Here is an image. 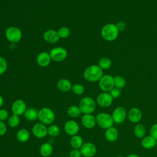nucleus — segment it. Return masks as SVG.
Returning a JSON list of instances; mask_svg holds the SVG:
<instances>
[{"instance_id": "f257e3e1", "label": "nucleus", "mask_w": 157, "mask_h": 157, "mask_svg": "<svg viewBox=\"0 0 157 157\" xmlns=\"http://www.w3.org/2000/svg\"><path fill=\"white\" fill-rule=\"evenodd\" d=\"M103 76L102 69L96 64H93L86 67L83 72L84 78L89 82H99Z\"/></svg>"}, {"instance_id": "f03ea898", "label": "nucleus", "mask_w": 157, "mask_h": 157, "mask_svg": "<svg viewBox=\"0 0 157 157\" xmlns=\"http://www.w3.org/2000/svg\"><path fill=\"white\" fill-rule=\"evenodd\" d=\"M119 31L116 25L108 23L103 26L101 31L102 37L107 41H113L115 40L118 36Z\"/></svg>"}, {"instance_id": "7ed1b4c3", "label": "nucleus", "mask_w": 157, "mask_h": 157, "mask_svg": "<svg viewBox=\"0 0 157 157\" xmlns=\"http://www.w3.org/2000/svg\"><path fill=\"white\" fill-rule=\"evenodd\" d=\"M38 120L45 125H50L55 120V114L50 108L44 107L38 110Z\"/></svg>"}, {"instance_id": "20e7f679", "label": "nucleus", "mask_w": 157, "mask_h": 157, "mask_svg": "<svg viewBox=\"0 0 157 157\" xmlns=\"http://www.w3.org/2000/svg\"><path fill=\"white\" fill-rule=\"evenodd\" d=\"M78 107L82 113L90 114L96 109V102L90 96H85L80 99Z\"/></svg>"}, {"instance_id": "39448f33", "label": "nucleus", "mask_w": 157, "mask_h": 157, "mask_svg": "<svg viewBox=\"0 0 157 157\" xmlns=\"http://www.w3.org/2000/svg\"><path fill=\"white\" fill-rule=\"evenodd\" d=\"M6 39L13 44L20 42L22 38V32L16 26H9L5 31Z\"/></svg>"}, {"instance_id": "423d86ee", "label": "nucleus", "mask_w": 157, "mask_h": 157, "mask_svg": "<svg viewBox=\"0 0 157 157\" xmlns=\"http://www.w3.org/2000/svg\"><path fill=\"white\" fill-rule=\"evenodd\" d=\"M96 124L102 129H107L112 126L114 123L112 115L106 112H100L96 117Z\"/></svg>"}, {"instance_id": "0eeeda50", "label": "nucleus", "mask_w": 157, "mask_h": 157, "mask_svg": "<svg viewBox=\"0 0 157 157\" xmlns=\"http://www.w3.org/2000/svg\"><path fill=\"white\" fill-rule=\"evenodd\" d=\"M99 86L102 92H109L115 86L113 77L109 74L103 75L99 80Z\"/></svg>"}, {"instance_id": "6e6552de", "label": "nucleus", "mask_w": 157, "mask_h": 157, "mask_svg": "<svg viewBox=\"0 0 157 157\" xmlns=\"http://www.w3.org/2000/svg\"><path fill=\"white\" fill-rule=\"evenodd\" d=\"M50 55L52 60L55 62H61L64 61L67 55V50L61 47H56L50 50Z\"/></svg>"}, {"instance_id": "1a4fd4ad", "label": "nucleus", "mask_w": 157, "mask_h": 157, "mask_svg": "<svg viewBox=\"0 0 157 157\" xmlns=\"http://www.w3.org/2000/svg\"><path fill=\"white\" fill-rule=\"evenodd\" d=\"M113 99V98L109 92H102L97 96L96 102L100 107L107 108L112 105Z\"/></svg>"}, {"instance_id": "9d476101", "label": "nucleus", "mask_w": 157, "mask_h": 157, "mask_svg": "<svg viewBox=\"0 0 157 157\" xmlns=\"http://www.w3.org/2000/svg\"><path fill=\"white\" fill-rule=\"evenodd\" d=\"M82 156L83 157H93L97 151L96 145L90 142H84L80 148Z\"/></svg>"}, {"instance_id": "9b49d317", "label": "nucleus", "mask_w": 157, "mask_h": 157, "mask_svg": "<svg viewBox=\"0 0 157 157\" xmlns=\"http://www.w3.org/2000/svg\"><path fill=\"white\" fill-rule=\"evenodd\" d=\"M31 132L33 136L38 139L45 137L47 134V127L45 124L39 122L35 123L31 129Z\"/></svg>"}, {"instance_id": "f8f14e48", "label": "nucleus", "mask_w": 157, "mask_h": 157, "mask_svg": "<svg viewBox=\"0 0 157 157\" xmlns=\"http://www.w3.org/2000/svg\"><path fill=\"white\" fill-rule=\"evenodd\" d=\"M112 117L114 123L120 124L123 123L126 118L127 112L126 109L121 106L116 107L112 113Z\"/></svg>"}, {"instance_id": "ddd939ff", "label": "nucleus", "mask_w": 157, "mask_h": 157, "mask_svg": "<svg viewBox=\"0 0 157 157\" xmlns=\"http://www.w3.org/2000/svg\"><path fill=\"white\" fill-rule=\"evenodd\" d=\"M26 109L27 106L26 102L20 99H18L14 101L11 106V110L12 113L18 116L23 115Z\"/></svg>"}, {"instance_id": "4468645a", "label": "nucleus", "mask_w": 157, "mask_h": 157, "mask_svg": "<svg viewBox=\"0 0 157 157\" xmlns=\"http://www.w3.org/2000/svg\"><path fill=\"white\" fill-rule=\"evenodd\" d=\"M80 129L78 123L74 120L67 121L64 124V132L70 136H73L78 134Z\"/></svg>"}, {"instance_id": "2eb2a0df", "label": "nucleus", "mask_w": 157, "mask_h": 157, "mask_svg": "<svg viewBox=\"0 0 157 157\" xmlns=\"http://www.w3.org/2000/svg\"><path fill=\"white\" fill-rule=\"evenodd\" d=\"M43 39L47 43L53 44L56 43L59 40L60 37L58 35V31L50 29L44 33Z\"/></svg>"}, {"instance_id": "dca6fc26", "label": "nucleus", "mask_w": 157, "mask_h": 157, "mask_svg": "<svg viewBox=\"0 0 157 157\" xmlns=\"http://www.w3.org/2000/svg\"><path fill=\"white\" fill-rule=\"evenodd\" d=\"M52 61V58L50 57V53L47 52H42L38 54L36 57L37 64L42 67H45L48 66Z\"/></svg>"}, {"instance_id": "f3484780", "label": "nucleus", "mask_w": 157, "mask_h": 157, "mask_svg": "<svg viewBox=\"0 0 157 157\" xmlns=\"http://www.w3.org/2000/svg\"><path fill=\"white\" fill-rule=\"evenodd\" d=\"M81 122L85 128L89 129L93 128L96 124V117L92 113L83 114L81 118Z\"/></svg>"}, {"instance_id": "a211bd4d", "label": "nucleus", "mask_w": 157, "mask_h": 157, "mask_svg": "<svg viewBox=\"0 0 157 157\" xmlns=\"http://www.w3.org/2000/svg\"><path fill=\"white\" fill-rule=\"evenodd\" d=\"M128 118L131 122L137 123L142 118V113L139 108L132 107L128 113Z\"/></svg>"}, {"instance_id": "6ab92c4d", "label": "nucleus", "mask_w": 157, "mask_h": 157, "mask_svg": "<svg viewBox=\"0 0 157 157\" xmlns=\"http://www.w3.org/2000/svg\"><path fill=\"white\" fill-rule=\"evenodd\" d=\"M104 135H105V138L107 141L110 142H113L116 141L118 139V132L115 128L112 126L105 129Z\"/></svg>"}, {"instance_id": "aec40b11", "label": "nucleus", "mask_w": 157, "mask_h": 157, "mask_svg": "<svg viewBox=\"0 0 157 157\" xmlns=\"http://www.w3.org/2000/svg\"><path fill=\"white\" fill-rule=\"evenodd\" d=\"M72 85L71 81L67 78L59 79L56 83L57 88L62 92H67L70 91L72 88Z\"/></svg>"}, {"instance_id": "412c9836", "label": "nucleus", "mask_w": 157, "mask_h": 157, "mask_svg": "<svg viewBox=\"0 0 157 157\" xmlns=\"http://www.w3.org/2000/svg\"><path fill=\"white\" fill-rule=\"evenodd\" d=\"M23 116L28 121H35L38 119V110L34 107H28L26 109Z\"/></svg>"}, {"instance_id": "4be33fe9", "label": "nucleus", "mask_w": 157, "mask_h": 157, "mask_svg": "<svg viewBox=\"0 0 157 157\" xmlns=\"http://www.w3.org/2000/svg\"><path fill=\"white\" fill-rule=\"evenodd\" d=\"M157 140L152 137L150 135L144 136L142 138L141 144L142 147L146 149H151L156 147Z\"/></svg>"}, {"instance_id": "5701e85b", "label": "nucleus", "mask_w": 157, "mask_h": 157, "mask_svg": "<svg viewBox=\"0 0 157 157\" xmlns=\"http://www.w3.org/2000/svg\"><path fill=\"white\" fill-rule=\"evenodd\" d=\"M53 152V147L51 144L45 142L42 144L39 148V153L43 157L50 156Z\"/></svg>"}, {"instance_id": "b1692460", "label": "nucleus", "mask_w": 157, "mask_h": 157, "mask_svg": "<svg viewBox=\"0 0 157 157\" xmlns=\"http://www.w3.org/2000/svg\"><path fill=\"white\" fill-rule=\"evenodd\" d=\"M17 139L22 143L26 142L30 138V133L28 130L25 128L19 129L16 134Z\"/></svg>"}, {"instance_id": "393cba45", "label": "nucleus", "mask_w": 157, "mask_h": 157, "mask_svg": "<svg viewBox=\"0 0 157 157\" xmlns=\"http://www.w3.org/2000/svg\"><path fill=\"white\" fill-rule=\"evenodd\" d=\"M83 143V138L78 134L71 136L70 139V145L72 148L80 149Z\"/></svg>"}, {"instance_id": "a878e982", "label": "nucleus", "mask_w": 157, "mask_h": 157, "mask_svg": "<svg viewBox=\"0 0 157 157\" xmlns=\"http://www.w3.org/2000/svg\"><path fill=\"white\" fill-rule=\"evenodd\" d=\"M146 129L145 126L142 123H137L134 128V134L135 136L139 139H142L145 136Z\"/></svg>"}, {"instance_id": "bb28decb", "label": "nucleus", "mask_w": 157, "mask_h": 157, "mask_svg": "<svg viewBox=\"0 0 157 157\" xmlns=\"http://www.w3.org/2000/svg\"><path fill=\"white\" fill-rule=\"evenodd\" d=\"M67 113L71 118H77L82 113L78 105H70L67 109Z\"/></svg>"}, {"instance_id": "cd10ccee", "label": "nucleus", "mask_w": 157, "mask_h": 157, "mask_svg": "<svg viewBox=\"0 0 157 157\" xmlns=\"http://www.w3.org/2000/svg\"><path fill=\"white\" fill-rule=\"evenodd\" d=\"M19 117L20 116H18L17 115L12 113V115L9 116L7 119L8 125L12 128H15L17 127L20 123V120Z\"/></svg>"}, {"instance_id": "c85d7f7f", "label": "nucleus", "mask_w": 157, "mask_h": 157, "mask_svg": "<svg viewBox=\"0 0 157 157\" xmlns=\"http://www.w3.org/2000/svg\"><path fill=\"white\" fill-rule=\"evenodd\" d=\"M60 134V129L58 126L56 124H50L47 128V134L52 137H55L59 135Z\"/></svg>"}, {"instance_id": "c756f323", "label": "nucleus", "mask_w": 157, "mask_h": 157, "mask_svg": "<svg viewBox=\"0 0 157 157\" xmlns=\"http://www.w3.org/2000/svg\"><path fill=\"white\" fill-rule=\"evenodd\" d=\"M113 80H114L115 87L121 89L125 86L126 80L123 77H121L120 75H116L113 77Z\"/></svg>"}, {"instance_id": "7c9ffc66", "label": "nucleus", "mask_w": 157, "mask_h": 157, "mask_svg": "<svg viewBox=\"0 0 157 157\" xmlns=\"http://www.w3.org/2000/svg\"><path fill=\"white\" fill-rule=\"evenodd\" d=\"M112 62L111 60L106 57L102 58L99 61L98 63V66L102 69H109L111 66Z\"/></svg>"}, {"instance_id": "2f4dec72", "label": "nucleus", "mask_w": 157, "mask_h": 157, "mask_svg": "<svg viewBox=\"0 0 157 157\" xmlns=\"http://www.w3.org/2000/svg\"><path fill=\"white\" fill-rule=\"evenodd\" d=\"M58 33L60 38L61 39H66L68 37L70 34H71V31L69 28L66 26H63L61 27L58 30Z\"/></svg>"}, {"instance_id": "473e14b6", "label": "nucleus", "mask_w": 157, "mask_h": 157, "mask_svg": "<svg viewBox=\"0 0 157 157\" xmlns=\"http://www.w3.org/2000/svg\"><path fill=\"white\" fill-rule=\"evenodd\" d=\"M72 91L76 95H81L85 91L84 86L80 83H75L72 86Z\"/></svg>"}, {"instance_id": "72a5a7b5", "label": "nucleus", "mask_w": 157, "mask_h": 157, "mask_svg": "<svg viewBox=\"0 0 157 157\" xmlns=\"http://www.w3.org/2000/svg\"><path fill=\"white\" fill-rule=\"evenodd\" d=\"M7 69V62L6 59L0 56V75L3 74Z\"/></svg>"}, {"instance_id": "f704fd0d", "label": "nucleus", "mask_w": 157, "mask_h": 157, "mask_svg": "<svg viewBox=\"0 0 157 157\" xmlns=\"http://www.w3.org/2000/svg\"><path fill=\"white\" fill-rule=\"evenodd\" d=\"M9 117V112L5 109H0V121H4L7 120Z\"/></svg>"}, {"instance_id": "c9c22d12", "label": "nucleus", "mask_w": 157, "mask_h": 157, "mask_svg": "<svg viewBox=\"0 0 157 157\" xmlns=\"http://www.w3.org/2000/svg\"><path fill=\"white\" fill-rule=\"evenodd\" d=\"M150 135L157 140V123L151 126L150 129Z\"/></svg>"}, {"instance_id": "e433bc0d", "label": "nucleus", "mask_w": 157, "mask_h": 157, "mask_svg": "<svg viewBox=\"0 0 157 157\" xmlns=\"http://www.w3.org/2000/svg\"><path fill=\"white\" fill-rule=\"evenodd\" d=\"M109 93L110 94V95L112 96V97L114 99V98H118L120 94H121V90L120 89L118 88H116V87H114L110 91H109Z\"/></svg>"}, {"instance_id": "4c0bfd02", "label": "nucleus", "mask_w": 157, "mask_h": 157, "mask_svg": "<svg viewBox=\"0 0 157 157\" xmlns=\"http://www.w3.org/2000/svg\"><path fill=\"white\" fill-rule=\"evenodd\" d=\"M69 157H81L82 154L80 151V149L72 148L69 152Z\"/></svg>"}, {"instance_id": "58836bf2", "label": "nucleus", "mask_w": 157, "mask_h": 157, "mask_svg": "<svg viewBox=\"0 0 157 157\" xmlns=\"http://www.w3.org/2000/svg\"><path fill=\"white\" fill-rule=\"evenodd\" d=\"M7 130V128L6 123L2 121H0V136H4L6 133Z\"/></svg>"}, {"instance_id": "ea45409f", "label": "nucleus", "mask_w": 157, "mask_h": 157, "mask_svg": "<svg viewBox=\"0 0 157 157\" xmlns=\"http://www.w3.org/2000/svg\"><path fill=\"white\" fill-rule=\"evenodd\" d=\"M119 31H123L126 29V24L123 21H119L116 24Z\"/></svg>"}, {"instance_id": "a19ab883", "label": "nucleus", "mask_w": 157, "mask_h": 157, "mask_svg": "<svg viewBox=\"0 0 157 157\" xmlns=\"http://www.w3.org/2000/svg\"><path fill=\"white\" fill-rule=\"evenodd\" d=\"M3 104H4V99H3L2 96L0 94V109L3 105Z\"/></svg>"}, {"instance_id": "79ce46f5", "label": "nucleus", "mask_w": 157, "mask_h": 157, "mask_svg": "<svg viewBox=\"0 0 157 157\" xmlns=\"http://www.w3.org/2000/svg\"><path fill=\"white\" fill-rule=\"evenodd\" d=\"M126 157H139V156L136 154H130V155H128Z\"/></svg>"}, {"instance_id": "37998d69", "label": "nucleus", "mask_w": 157, "mask_h": 157, "mask_svg": "<svg viewBox=\"0 0 157 157\" xmlns=\"http://www.w3.org/2000/svg\"><path fill=\"white\" fill-rule=\"evenodd\" d=\"M117 157H123V156H121V155H120V156H118Z\"/></svg>"}, {"instance_id": "c03bdc74", "label": "nucleus", "mask_w": 157, "mask_h": 157, "mask_svg": "<svg viewBox=\"0 0 157 157\" xmlns=\"http://www.w3.org/2000/svg\"><path fill=\"white\" fill-rule=\"evenodd\" d=\"M156 148H157V142H156Z\"/></svg>"}]
</instances>
